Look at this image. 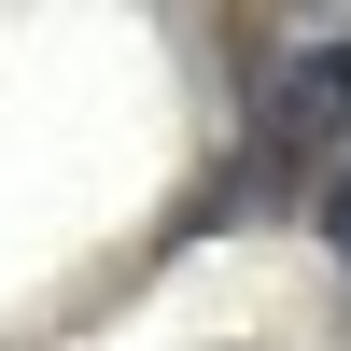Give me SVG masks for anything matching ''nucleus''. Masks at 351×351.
<instances>
[{"label":"nucleus","instance_id":"nucleus-1","mask_svg":"<svg viewBox=\"0 0 351 351\" xmlns=\"http://www.w3.org/2000/svg\"><path fill=\"white\" fill-rule=\"evenodd\" d=\"M337 155H351V43H295L281 84L253 99L239 155L197 183V211L169 225V239H225V225H253V211H309Z\"/></svg>","mask_w":351,"mask_h":351},{"label":"nucleus","instance_id":"nucleus-2","mask_svg":"<svg viewBox=\"0 0 351 351\" xmlns=\"http://www.w3.org/2000/svg\"><path fill=\"white\" fill-rule=\"evenodd\" d=\"M309 225H324V253H337V267H351V155L324 169V197H309Z\"/></svg>","mask_w":351,"mask_h":351}]
</instances>
